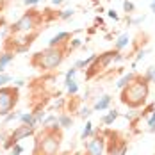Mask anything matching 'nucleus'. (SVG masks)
<instances>
[{
    "label": "nucleus",
    "mask_w": 155,
    "mask_h": 155,
    "mask_svg": "<svg viewBox=\"0 0 155 155\" xmlns=\"http://www.w3.org/2000/svg\"><path fill=\"white\" fill-rule=\"evenodd\" d=\"M148 96V84L146 80H132L128 86L123 87L121 102L130 107H139Z\"/></svg>",
    "instance_id": "f257e3e1"
},
{
    "label": "nucleus",
    "mask_w": 155,
    "mask_h": 155,
    "mask_svg": "<svg viewBox=\"0 0 155 155\" xmlns=\"http://www.w3.org/2000/svg\"><path fill=\"white\" fill-rule=\"evenodd\" d=\"M64 59V52L61 48H45L43 52H38L34 57H32V66L38 68V70H54L57 68Z\"/></svg>",
    "instance_id": "f03ea898"
},
{
    "label": "nucleus",
    "mask_w": 155,
    "mask_h": 155,
    "mask_svg": "<svg viewBox=\"0 0 155 155\" xmlns=\"http://www.w3.org/2000/svg\"><path fill=\"white\" fill-rule=\"evenodd\" d=\"M61 146V134L57 130H45L36 141V155H55Z\"/></svg>",
    "instance_id": "7ed1b4c3"
},
{
    "label": "nucleus",
    "mask_w": 155,
    "mask_h": 155,
    "mask_svg": "<svg viewBox=\"0 0 155 155\" xmlns=\"http://www.w3.org/2000/svg\"><path fill=\"white\" fill-rule=\"evenodd\" d=\"M39 20H41V16H39L38 11H29V13H25V15L21 16L16 23H13L11 31L13 32H29L34 27H38Z\"/></svg>",
    "instance_id": "20e7f679"
},
{
    "label": "nucleus",
    "mask_w": 155,
    "mask_h": 155,
    "mask_svg": "<svg viewBox=\"0 0 155 155\" xmlns=\"http://www.w3.org/2000/svg\"><path fill=\"white\" fill-rule=\"evenodd\" d=\"M18 102V91L15 87H0V116L11 112Z\"/></svg>",
    "instance_id": "39448f33"
},
{
    "label": "nucleus",
    "mask_w": 155,
    "mask_h": 155,
    "mask_svg": "<svg viewBox=\"0 0 155 155\" xmlns=\"http://www.w3.org/2000/svg\"><path fill=\"white\" fill-rule=\"evenodd\" d=\"M34 130H36V127H32V125H21V127H16L15 132L9 136L7 143H4V148H13V146L18 144L21 139H25V137L32 136Z\"/></svg>",
    "instance_id": "423d86ee"
},
{
    "label": "nucleus",
    "mask_w": 155,
    "mask_h": 155,
    "mask_svg": "<svg viewBox=\"0 0 155 155\" xmlns=\"http://www.w3.org/2000/svg\"><path fill=\"white\" fill-rule=\"evenodd\" d=\"M104 152V139L102 137H94L87 144V155H102Z\"/></svg>",
    "instance_id": "0eeeda50"
},
{
    "label": "nucleus",
    "mask_w": 155,
    "mask_h": 155,
    "mask_svg": "<svg viewBox=\"0 0 155 155\" xmlns=\"http://www.w3.org/2000/svg\"><path fill=\"white\" fill-rule=\"evenodd\" d=\"M62 39H70V34H68V32H59L57 36H54V38L48 41V47H50V48L59 47V45L62 43Z\"/></svg>",
    "instance_id": "6e6552de"
},
{
    "label": "nucleus",
    "mask_w": 155,
    "mask_h": 155,
    "mask_svg": "<svg viewBox=\"0 0 155 155\" xmlns=\"http://www.w3.org/2000/svg\"><path fill=\"white\" fill-rule=\"evenodd\" d=\"M109 104H110V96L105 94V96H102V98L94 104V110H104V109L109 107Z\"/></svg>",
    "instance_id": "1a4fd4ad"
},
{
    "label": "nucleus",
    "mask_w": 155,
    "mask_h": 155,
    "mask_svg": "<svg viewBox=\"0 0 155 155\" xmlns=\"http://www.w3.org/2000/svg\"><path fill=\"white\" fill-rule=\"evenodd\" d=\"M21 125H32V127H36V121H34V114L32 112H23V114H20V118H18Z\"/></svg>",
    "instance_id": "9d476101"
},
{
    "label": "nucleus",
    "mask_w": 155,
    "mask_h": 155,
    "mask_svg": "<svg viewBox=\"0 0 155 155\" xmlns=\"http://www.w3.org/2000/svg\"><path fill=\"white\" fill-rule=\"evenodd\" d=\"M15 59V54H11V52H7V54H2L0 55V71H4V68L9 64V62Z\"/></svg>",
    "instance_id": "9b49d317"
},
{
    "label": "nucleus",
    "mask_w": 155,
    "mask_h": 155,
    "mask_svg": "<svg viewBox=\"0 0 155 155\" xmlns=\"http://www.w3.org/2000/svg\"><path fill=\"white\" fill-rule=\"evenodd\" d=\"M128 41H130V36H128V34H121V36L118 38V41L114 43V47H116V50H121V48H125L128 45Z\"/></svg>",
    "instance_id": "f8f14e48"
},
{
    "label": "nucleus",
    "mask_w": 155,
    "mask_h": 155,
    "mask_svg": "<svg viewBox=\"0 0 155 155\" xmlns=\"http://www.w3.org/2000/svg\"><path fill=\"white\" fill-rule=\"evenodd\" d=\"M134 78H136V75H134V73H128V75H123V77L120 78V82H118L116 86H118L120 89H123L125 86H128V84H130V82H132Z\"/></svg>",
    "instance_id": "ddd939ff"
},
{
    "label": "nucleus",
    "mask_w": 155,
    "mask_h": 155,
    "mask_svg": "<svg viewBox=\"0 0 155 155\" xmlns=\"http://www.w3.org/2000/svg\"><path fill=\"white\" fill-rule=\"evenodd\" d=\"M57 121H59V127H62V128H68V127H71V123H73V120H71L68 114L59 116V118H57Z\"/></svg>",
    "instance_id": "4468645a"
},
{
    "label": "nucleus",
    "mask_w": 155,
    "mask_h": 155,
    "mask_svg": "<svg viewBox=\"0 0 155 155\" xmlns=\"http://www.w3.org/2000/svg\"><path fill=\"white\" fill-rule=\"evenodd\" d=\"M96 59H98V57L93 54V55H89V57H87V59H84V61H77V62H75V68H84V66H87V64L94 62Z\"/></svg>",
    "instance_id": "2eb2a0df"
},
{
    "label": "nucleus",
    "mask_w": 155,
    "mask_h": 155,
    "mask_svg": "<svg viewBox=\"0 0 155 155\" xmlns=\"http://www.w3.org/2000/svg\"><path fill=\"white\" fill-rule=\"evenodd\" d=\"M91 132H93V125L91 123H86V127H84V130H82V134H80V139L86 141L89 136H91Z\"/></svg>",
    "instance_id": "dca6fc26"
},
{
    "label": "nucleus",
    "mask_w": 155,
    "mask_h": 155,
    "mask_svg": "<svg viewBox=\"0 0 155 155\" xmlns=\"http://www.w3.org/2000/svg\"><path fill=\"white\" fill-rule=\"evenodd\" d=\"M66 89H68L70 94H75L78 91V84L75 82V80H68V82H66Z\"/></svg>",
    "instance_id": "f3484780"
},
{
    "label": "nucleus",
    "mask_w": 155,
    "mask_h": 155,
    "mask_svg": "<svg viewBox=\"0 0 155 155\" xmlns=\"http://www.w3.org/2000/svg\"><path fill=\"white\" fill-rule=\"evenodd\" d=\"M116 118H118V112H116V110H112V112H109L107 116L104 118V123H105V125H110L114 120H116Z\"/></svg>",
    "instance_id": "a211bd4d"
},
{
    "label": "nucleus",
    "mask_w": 155,
    "mask_h": 155,
    "mask_svg": "<svg viewBox=\"0 0 155 155\" xmlns=\"http://www.w3.org/2000/svg\"><path fill=\"white\" fill-rule=\"evenodd\" d=\"M52 123H57V116H48V118L43 120V127L45 128H48V125H52Z\"/></svg>",
    "instance_id": "6ab92c4d"
},
{
    "label": "nucleus",
    "mask_w": 155,
    "mask_h": 155,
    "mask_svg": "<svg viewBox=\"0 0 155 155\" xmlns=\"http://www.w3.org/2000/svg\"><path fill=\"white\" fill-rule=\"evenodd\" d=\"M43 120H45V110H38V112L34 114V121H36V125L39 123V121L43 123Z\"/></svg>",
    "instance_id": "aec40b11"
},
{
    "label": "nucleus",
    "mask_w": 155,
    "mask_h": 155,
    "mask_svg": "<svg viewBox=\"0 0 155 155\" xmlns=\"http://www.w3.org/2000/svg\"><path fill=\"white\" fill-rule=\"evenodd\" d=\"M110 153H112V155H125V153H127V144L121 143V146H120L118 150H112Z\"/></svg>",
    "instance_id": "412c9836"
},
{
    "label": "nucleus",
    "mask_w": 155,
    "mask_h": 155,
    "mask_svg": "<svg viewBox=\"0 0 155 155\" xmlns=\"http://www.w3.org/2000/svg\"><path fill=\"white\" fill-rule=\"evenodd\" d=\"M73 13H75L73 9H66V11H62L61 15H59V18H61V20H68V18L73 16Z\"/></svg>",
    "instance_id": "4be33fe9"
},
{
    "label": "nucleus",
    "mask_w": 155,
    "mask_h": 155,
    "mask_svg": "<svg viewBox=\"0 0 155 155\" xmlns=\"http://www.w3.org/2000/svg\"><path fill=\"white\" fill-rule=\"evenodd\" d=\"M21 152H23V146L18 143V144H15L13 148H11V153L13 155H21Z\"/></svg>",
    "instance_id": "5701e85b"
},
{
    "label": "nucleus",
    "mask_w": 155,
    "mask_h": 155,
    "mask_svg": "<svg viewBox=\"0 0 155 155\" xmlns=\"http://www.w3.org/2000/svg\"><path fill=\"white\" fill-rule=\"evenodd\" d=\"M7 82H11V75L2 73V75H0V87H4V84H7Z\"/></svg>",
    "instance_id": "b1692460"
},
{
    "label": "nucleus",
    "mask_w": 155,
    "mask_h": 155,
    "mask_svg": "<svg viewBox=\"0 0 155 155\" xmlns=\"http://www.w3.org/2000/svg\"><path fill=\"white\" fill-rule=\"evenodd\" d=\"M123 9L127 11V13H132V11H134V4H132V2H128V0H125V2H123Z\"/></svg>",
    "instance_id": "393cba45"
},
{
    "label": "nucleus",
    "mask_w": 155,
    "mask_h": 155,
    "mask_svg": "<svg viewBox=\"0 0 155 155\" xmlns=\"http://www.w3.org/2000/svg\"><path fill=\"white\" fill-rule=\"evenodd\" d=\"M75 73H77V68H71V70H68V73H66V82H68V80H73Z\"/></svg>",
    "instance_id": "a878e982"
},
{
    "label": "nucleus",
    "mask_w": 155,
    "mask_h": 155,
    "mask_svg": "<svg viewBox=\"0 0 155 155\" xmlns=\"http://www.w3.org/2000/svg\"><path fill=\"white\" fill-rule=\"evenodd\" d=\"M148 127H150V132H155V112H153V116L148 120Z\"/></svg>",
    "instance_id": "bb28decb"
},
{
    "label": "nucleus",
    "mask_w": 155,
    "mask_h": 155,
    "mask_svg": "<svg viewBox=\"0 0 155 155\" xmlns=\"http://www.w3.org/2000/svg\"><path fill=\"white\" fill-rule=\"evenodd\" d=\"M16 118H20V114H16V112H13V114H9V116H5V120H4V123H9V121H13V120H16Z\"/></svg>",
    "instance_id": "cd10ccee"
},
{
    "label": "nucleus",
    "mask_w": 155,
    "mask_h": 155,
    "mask_svg": "<svg viewBox=\"0 0 155 155\" xmlns=\"http://www.w3.org/2000/svg\"><path fill=\"white\" fill-rule=\"evenodd\" d=\"M89 114H91V109H82V110H80V116H82V118H87Z\"/></svg>",
    "instance_id": "c85d7f7f"
},
{
    "label": "nucleus",
    "mask_w": 155,
    "mask_h": 155,
    "mask_svg": "<svg viewBox=\"0 0 155 155\" xmlns=\"http://www.w3.org/2000/svg\"><path fill=\"white\" fill-rule=\"evenodd\" d=\"M38 2H39V0H23V4H25V5H36Z\"/></svg>",
    "instance_id": "c756f323"
},
{
    "label": "nucleus",
    "mask_w": 155,
    "mask_h": 155,
    "mask_svg": "<svg viewBox=\"0 0 155 155\" xmlns=\"http://www.w3.org/2000/svg\"><path fill=\"white\" fill-rule=\"evenodd\" d=\"M143 20H144V16H139V18H134V20H132V23H134V25H137V23H141Z\"/></svg>",
    "instance_id": "7c9ffc66"
},
{
    "label": "nucleus",
    "mask_w": 155,
    "mask_h": 155,
    "mask_svg": "<svg viewBox=\"0 0 155 155\" xmlns=\"http://www.w3.org/2000/svg\"><path fill=\"white\" fill-rule=\"evenodd\" d=\"M80 47V39H73V43H71V48H77Z\"/></svg>",
    "instance_id": "2f4dec72"
},
{
    "label": "nucleus",
    "mask_w": 155,
    "mask_h": 155,
    "mask_svg": "<svg viewBox=\"0 0 155 155\" xmlns=\"http://www.w3.org/2000/svg\"><path fill=\"white\" fill-rule=\"evenodd\" d=\"M109 18H114V20H118V15H116V11H109Z\"/></svg>",
    "instance_id": "473e14b6"
},
{
    "label": "nucleus",
    "mask_w": 155,
    "mask_h": 155,
    "mask_svg": "<svg viewBox=\"0 0 155 155\" xmlns=\"http://www.w3.org/2000/svg\"><path fill=\"white\" fill-rule=\"evenodd\" d=\"M15 86H16V87H20V86H23V80H15Z\"/></svg>",
    "instance_id": "72a5a7b5"
},
{
    "label": "nucleus",
    "mask_w": 155,
    "mask_h": 155,
    "mask_svg": "<svg viewBox=\"0 0 155 155\" xmlns=\"http://www.w3.org/2000/svg\"><path fill=\"white\" fill-rule=\"evenodd\" d=\"M144 54H146L144 50H143V52H139V55H137V61H139V59H143V57H144Z\"/></svg>",
    "instance_id": "f704fd0d"
},
{
    "label": "nucleus",
    "mask_w": 155,
    "mask_h": 155,
    "mask_svg": "<svg viewBox=\"0 0 155 155\" xmlns=\"http://www.w3.org/2000/svg\"><path fill=\"white\" fill-rule=\"evenodd\" d=\"M61 2H62V0H52V4H54V5H59Z\"/></svg>",
    "instance_id": "c9c22d12"
},
{
    "label": "nucleus",
    "mask_w": 155,
    "mask_h": 155,
    "mask_svg": "<svg viewBox=\"0 0 155 155\" xmlns=\"http://www.w3.org/2000/svg\"><path fill=\"white\" fill-rule=\"evenodd\" d=\"M150 9H152V11L155 13V2H152V5H150Z\"/></svg>",
    "instance_id": "e433bc0d"
},
{
    "label": "nucleus",
    "mask_w": 155,
    "mask_h": 155,
    "mask_svg": "<svg viewBox=\"0 0 155 155\" xmlns=\"http://www.w3.org/2000/svg\"><path fill=\"white\" fill-rule=\"evenodd\" d=\"M153 82H155V78H153Z\"/></svg>",
    "instance_id": "4c0bfd02"
},
{
    "label": "nucleus",
    "mask_w": 155,
    "mask_h": 155,
    "mask_svg": "<svg viewBox=\"0 0 155 155\" xmlns=\"http://www.w3.org/2000/svg\"><path fill=\"white\" fill-rule=\"evenodd\" d=\"M0 7H2V5H0Z\"/></svg>",
    "instance_id": "58836bf2"
},
{
    "label": "nucleus",
    "mask_w": 155,
    "mask_h": 155,
    "mask_svg": "<svg viewBox=\"0 0 155 155\" xmlns=\"http://www.w3.org/2000/svg\"><path fill=\"white\" fill-rule=\"evenodd\" d=\"M153 2H155V0H153Z\"/></svg>",
    "instance_id": "ea45409f"
}]
</instances>
